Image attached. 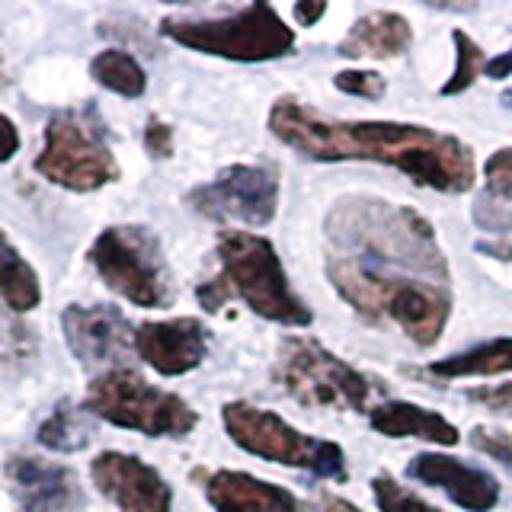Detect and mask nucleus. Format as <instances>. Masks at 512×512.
I'll return each mask as SVG.
<instances>
[{"instance_id": "f257e3e1", "label": "nucleus", "mask_w": 512, "mask_h": 512, "mask_svg": "<svg viewBox=\"0 0 512 512\" xmlns=\"http://www.w3.org/2000/svg\"><path fill=\"white\" fill-rule=\"evenodd\" d=\"M327 279L368 324H394L436 346L452 314V272L432 224L410 205L375 196L336 199L324 221Z\"/></svg>"}, {"instance_id": "f03ea898", "label": "nucleus", "mask_w": 512, "mask_h": 512, "mask_svg": "<svg viewBox=\"0 0 512 512\" xmlns=\"http://www.w3.org/2000/svg\"><path fill=\"white\" fill-rule=\"evenodd\" d=\"M269 132L308 160H320V164L372 160V164L397 167L416 186L445 192V196L471 192L477 183L474 151L468 144L455 135L432 132L426 125L327 119L324 112L282 96L269 109Z\"/></svg>"}, {"instance_id": "7ed1b4c3", "label": "nucleus", "mask_w": 512, "mask_h": 512, "mask_svg": "<svg viewBox=\"0 0 512 512\" xmlns=\"http://www.w3.org/2000/svg\"><path fill=\"white\" fill-rule=\"evenodd\" d=\"M215 256L218 272L196 292L205 311L215 314L228 301H244L256 317L282 327H308L314 320L311 308L288 285L272 240L250 231H224Z\"/></svg>"}, {"instance_id": "20e7f679", "label": "nucleus", "mask_w": 512, "mask_h": 512, "mask_svg": "<svg viewBox=\"0 0 512 512\" xmlns=\"http://www.w3.org/2000/svg\"><path fill=\"white\" fill-rule=\"evenodd\" d=\"M160 32L192 52L247 64L276 61L292 55L295 48L292 26L269 4L237 7L221 16H167L160 23Z\"/></svg>"}, {"instance_id": "39448f33", "label": "nucleus", "mask_w": 512, "mask_h": 512, "mask_svg": "<svg viewBox=\"0 0 512 512\" xmlns=\"http://www.w3.org/2000/svg\"><path fill=\"white\" fill-rule=\"evenodd\" d=\"M276 381L304 407L365 413L375 381L308 336H288L279 346Z\"/></svg>"}, {"instance_id": "423d86ee", "label": "nucleus", "mask_w": 512, "mask_h": 512, "mask_svg": "<svg viewBox=\"0 0 512 512\" xmlns=\"http://www.w3.org/2000/svg\"><path fill=\"white\" fill-rule=\"evenodd\" d=\"M221 420L234 445L244 452L272 461V464H288V468L311 471L327 480H343L346 474V455L336 442H324L314 436H304L301 429L288 426L279 413L260 410L247 404V400H231L221 410Z\"/></svg>"}, {"instance_id": "0eeeda50", "label": "nucleus", "mask_w": 512, "mask_h": 512, "mask_svg": "<svg viewBox=\"0 0 512 512\" xmlns=\"http://www.w3.org/2000/svg\"><path fill=\"white\" fill-rule=\"evenodd\" d=\"M84 407L100 420L135 429L141 436H186L199 423L196 410L183 397L154 388L132 368H109L93 378Z\"/></svg>"}, {"instance_id": "6e6552de", "label": "nucleus", "mask_w": 512, "mask_h": 512, "mask_svg": "<svg viewBox=\"0 0 512 512\" xmlns=\"http://www.w3.org/2000/svg\"><path fill=\"white\" fill-rule=\"evenodd\" d=\"M90 263L103 282L138 308H164L170 304V272L160 240L148 228L119 224L106 228L90 247Z\"/></svg>"}, {"instance_id": "1a4fd4ad", "label": "nucleus", "mask_w": 512, "mask_h": 512, "mask_svg": "<svg viewBox=\"0 0 512 512\" xmlns=\"http://www.w3.org/2000/svg\"><path fill=\"white\" fill-rule=\"evenodd\" d=\"M36 170L45 180L74 192H90L119 180V164L93 112H58L55 119H48Z\"/></svg>"}, {"instance_id": "9d476101", "label": "nucleus", "mask_w": 512, "mask_h": 512, "mask_svg": "<svg viewBox=\"0 0 512 512\" xmlns=\"http://www.w3.org/2000/svg\"><path fill=\"white\" fill-rule=\"evenodd\" d=\"M186 202L212 221H240L250 228H263L276 218L279 176L269 167L234 164L224 167L212 183L192 189Z\"/></svg>"}, {"instance_id": "9b49d317", "label": "nucleus", "mask_w": 512, "mask_h": 512, "mask_svg": "<svg viewBox=\"0 0 512 512\" xmlns=\"http://www.w3.org/2000/svg\"><path fill=\"white\" fill-rule=\"evenodd\" d=\"M93 484L119 512H170L173 493L151 464L135 455L103 452L90 464Z\"/></svg>"}, {"instance_id": "f8f14e48", "label": "nucleus", "mask_w": 512, "mask_h": 512, "mask_svg": "<svg viewBox=\"0 0 512 512\" xmlns=\"http://www.w3.org/2000/svg\"><path fill=\"white\" fill-rule=\"evenodd\" d=\"M135 352L154 368L157 375H167V378L186 375L205 362L208 330L196 317L141 324L135 330Z\"/></svg>"}, {"instance_id": "ddd939ff", "label": "nucleus", "mask_w": 512, "mask_h": 512, "mask_svg": "<svg viewBox=\"0 0 512 512\" xmlns=\"http://www.w3.org/2000/svg\"><path fill=\"white\" fill-rule=\"evenodd\" d=\"M407 477L420 480L426 487H439L448 493V500L468 512H490L500 503V480L484 468H471L461 458L426 452L416 455L407 464Z\"/></svg>"}, {"instance_id": "4468645a", "label": "nucleus", "mask_w": 512, "mask_h": 512, "mask_svg": "<svg viewBox=\"0 0 512 512\" xmlns=\"http://www.w3.org/2000/svg\"><path fill=\"white\" fill-rule=\"evenodd\" d=\"M64 336L74 356L84 365H116L135 349V330L116 308H68Z\"/></svg>"}, {"instance_id": "2eb2a0df", "label": "nucleus", "mask_w": 512, "mask_h": 512, "mask_svg": "<svg viewBox=\"0 0 512 512\" xmlns=\"http://www.w3.org/2000/svg\"><path fill=\"white\" fill-rule=\"evenodd\" d=\"M205 496L215 512H320L292 490L244 471H215L205 484Z\"/></svg>"}, {"instance_id": "dca6fc26", "label": "nucleus", "mask_w": 512, "mask_h": 512, "mask_svg": "<svg viewBox=\"0 0 512 512\" xmlns=\"http://www.w3.org/2000/svg\"><path fill=\"white\" fill-rule=\"evenodd\" d=\"M23 512H71L80 506L77 477L68 468L45 464L39 458H13L7 468Z\"/></svg>"}, {"instance_id": "f3484780", "label": "nucleus", "mask_w": 512, "mask_h": 512, "mask_svg": "<svg viewBox=\"0 0 512 512\" xmlns=\"http://www.w3.org/2000/svg\"><path fill=\"white\" fill-rule=\"evenodd\" d=\"M413 45V29L407 16H400L394 10H375L359 16L352 29L343 36V42L336 45V52L343 58H375L388 61L404 55Z\"/></svg>"}, {"instance_id": "a211bd4d", "label": "nucleus", "mask_w": 512, "mask_h": 512, "mask_svg": "<svg viewBox=\"0 0 512 512\" xmlns=\"http://www.w3.org/2000/svg\"><path fill=\"white\" fill-rule=\"evenodd\" d=\"M368 423L388 439H423L445 448L461 442V432L455 429V423H448L442 413L429 407L407 404V400H388V404L375 407L368 413Z\"/></svg>"}, {"instance_id": "6ab92c4d", "label": "nucleus", "mask_w": 512, "mask_h": 512, "mask_svg": "<svg viewBox=\"0 0 512 512\" xmlns=\"http://www.w3.org/2000/svg\"><path fill=\"white\" fill-rule=\"evenodd\" d=\"M512 372V340H490L468 352L448 356L429 365V375L436 378H468V375H506Z\"/></svg>"}, {"instance_id": "aec40b11", "label": "nucleus", "mask_w": 512, "mask_h": 512, "mask_svg": "<svg viewBox=\"0 0 512 512\" xmlns=\"http://www.w3.org/2000/svg\"><path fill=\"white\" fill-rule=\"evenodd\" d=\"M0 298H4L13 311H32L39 304V276L32 269L20 250L0 231Z\"/></svg>"}, {"instance_id": "412c9836", "label": "nucleus", "mask_w": 512, "mask_h": 512, "mask_svg": "<svg viewBox=\"0 0 512 512\" xmlns=\"http://www.w3.org/2000/svg\"><path fill=\"white\" fill-rule=\"evenodd\" d=\"M90 74L100 87L119 96H128V100H135V96H141L144 87H148V74H144L141 64L128 52H122V48H109V52L96 55L90 61Z\"/></svg>"}, {"instance_id": "4be33fe9", "label": "nucleus", "mask_w": 512, "mask_h": 512, "mask_svg": "<svg viewBox=\"0 0 512 512\" xmlns=\"http://www.w3.org/2000/svg\"><path fill=\"white\" fill-rule=\"evenodd\" d=\"M39 442L52 452H77L90 442V426L84 423V416L71 410L68 404H61L39 429Z\"/></svg>"}, {"instance_id": "5701e85b", "label": "nucleus", "mask_w": 512, "mask_h": 512, "mask_svg": "<svg viewBox=\"0 0 512 512\" xmlns=\"http://www.w3.org/2000/svg\"><path fill=\"white\" fill-rule=\"evenodd\" d=\"M452 42H455V71L442 84V90H439L442 96H458V93H464L480 77V71L487 68V58H484V52H480V45L464 29H455L452 32Z\"/></svg>"}, {"instance_id": "b1692460", "label": "nucleus", "mask_w": 512, "mask_h": 512, "mask_svg": "<svg viewBox=\"0 0 512 512\" xmlns=\"http://www.w3.org/2000/svg\"><path fill=\"white\" fill-rule=\"evenodd\" d=\"M372 493H375V503L381 512H442L432 503L420 500L416 493H410L407 487H400L388 474H378L372 480Z\"/></svg>"}, {"instance_id": "393cba45", "label": "nucleus", "mask_w": 512, "mask_h": 512, "mask_svg": "<svg viewBox=\"0 0 512 512\" xmlns=\"http://www.w3.org/2000/svg\"><path fill=\"white\" fill-rule=\"evenodd\" d=\"M474 221L484 231H512V199L484 189L474 202Z\"/></svg>"}, {"instance_id": "a878e982", "label": "nucleus", "mask_w": 512, "mask_h": 512, "mask_svg": "<svg viewBox=\"0 0 512 512\" xmlns=\"http://www.w3.org/2000/svg\"><path fill=\"white\" fill-rule=\"evenodd\" d=\"M333 87L349 96H362V100H381L388 93V80L378 71H340L333 77Z\"/></svg>"}, {"instance_id": "bb28decb", "label": "nucleus", "mask_w": 512, "mask_h": 512, "mask_svg": "<svg viewBox=\"0 0 512 512\" xmlns=\"http://www.w3.org/2000/svg\"><path fill=\"white\" fill-rule=\"evenodd\" d=\"M468 442L477 448V452H484L487 458L506 464V468L512 471V436L503 429H487V426H474Z\"/></svg>"}, {"instance_id": "cd10ccee", "label": "nucleus", "mask_w": 512, "mask_h": 512, "mask_svg": "<svg viewBox=\"0 0 512 512\" xmlns=\"http://www.w3.org/2000/svg\"><path fill=\"white\" fill-rule=\"evenodd\" d=\"M484 176H487V186L490 192H500V196H509L512 199V144L503 151H496L487 167H484Z\"/></svg>"}, {"instance_id": "c85d7f7f", "label": "nucleus", "mask_w": 512, "mask_h": 512, "mask_svg": "<svg viewBox=\"0 0 512 512\" xmlns=\"http://www.w3.org/2000/svg\"><path fill=\"white\" fill-rule=\"evenodd\" d=\"M468 400L493 410V413H512V381L496 384V388H474V391H468Z\"/></svg>"}, {"instance_id": "c756f323", "label": "nucleus", "mask_w": 512, "mask_h": 512, "mask_svg": "<svg viewBox=\"0 0 512 512\" xmlns=\"http://www.w3.org/2000/svg\"><path fill=\"white\" fill-rule=\"evenodd\" d=\"M144 148H148L154 157H170L173 154V128L164 125L160 119H148V128H144Z\"/></svg>"}, {"instance_id": "7c9ffc66", "label": "nucleus", "mask_w": 512, "mask_h": 512, "mask_svg": "<svg viewBox=\"0 0 512 512\" xmlns=\"http://www.w3.org/2000/svg\"><path fill=\"white\" fill-rule=\"evenodd\" d=\"M20 151V135H16V125L0 116V164H7V160Z\"/></svg>"}, {"instance_id": "2f4dec72", "label": "nucleus", "mask_w": 512, "mask_h": 512, "mask_svg": "<svg viewBox=\"0 0 512 512\" xmlns=\"http://www.w3.org/2000/svg\"><path fill=\"white\" fill-rule=\"evenodd\" d=\"M484 74H487L490 80H506V77L512 74V48H509V52H500V55H493V58L487 61Z\"/></svg>"}, {"instance_id": "473e14b6", "label": "nucleus", "mask_w": 512, "mask_h": 512, "mask_svg": "<svg viewBox=\"0 0 512 512\" xmlns=\"http://www.w3.org/2000/svg\"><path fill=\"white\" fill-rule=\"evenodd\" d=\"M324 13H327V4H295L292 7V16L298 26H314Z\"/></svg>"}, {"instance_id": "72a5a7b5", "label": "nucleus", "mask_w": 512, "mask_h": 512, "mask_svg": "<svg viewBox=\"0 0 512 512\" xmlns=\"http://www.w3.org/2000/svg\"><path fill=\"white\" fill-rule=\"evenodd\" d=\"M477 250L480 253H487V256H493V260H509L512 263V237L509 240H493V244H477Z\"/></svg>"}, {"instance_id": "f704fd0d", "label": "nucleus", "mask_w": 512, "mask_h": 512, "mask_svg": "<svg viewBox=\"0 0 512 512\" xmlns=\"http://www.w3.org/2000/svg\"><path fill=\"white\" fill-rule=\"evenodd\" d=\"M324 506H327V512H362L356 503L340 500V496H324Z\"/></svg>"}, {"instance_id": "c9c22d12", "label": "nucleus", "mask_w": 512, "mask_h": 512, "mask_svg": "<svg viewBox=\"0 0 512 512\" xmlns=\"http://www.w3.org/2000/svg\"><path fill=\"white\" fill-rule=\"evenodd\" d=\"M0 87H4V61H0Z\"/></svg>"}]
</instances>
